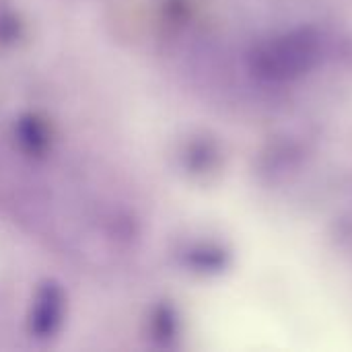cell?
Listing matches in <instances>:
<instances>
[{"instance_id":"7","label":"cell","mask_w":352,"mask_h":352,"mask_svg":"<svg viewBox=\"0 0 352 352\" xmlns=\"http://www.w3.org/2000/svg\"><path fill=\"white\" fill-rule=\"evenodd\" d=\"M25 25L19 12L8 4L6 0H0V43L2 45H14L23 39Z\"/></svg>"},{"instance_id":"1","label":"cell","mask_w":352,"mask_h":352,"mask_svg":"<svg viewBox=\"0 0 352 352\" xmlns=\"http://www.w3.org/2000/svg\"><path fill=\"white\" fill-rule=\"evenodd\" d=\"M322 56L316 29L299 27L262 41L250 56V68L264 80L285 82L307 74Z\"/></svg>"},{"instance_id":"5","label":"cell","mask_w":352,"mask_h":352,"mask_svg":"<svg viewBox=\"0 0 352 352\" xmlns=\"http://www.w3.org/2000/svg\"><path fill=\"white\" fill-rule=\"evenodd\" d=\"M179 326L182 322L175 305H171L169 301H161L157 307H153L148 318V332L159 346H173L179 338Z\"/></svg>"},{"instance_id":"4","label":"cell","mask_w":352,"mask_h":352,"mask_svg":"<svg viewBox=\"0 0 352 352\" xmlns=\"http://www.w3.org/2000/svg\"><path fill=\"white\" fill-rule=\"evenodd\" d=\"M14 136L29 157H43L50 148V128L35 113H25L14 124Z\"/></svg>"},{"instance_id":"6","label":"cell","mask_w":352,"mask_h":352,"mask_svg":"<svg viewBox=\"0 0 352 352\" xmlns=\"http://www.w3.org/2000/svg\"><path fill=\"white\" fill-rule=\"evenodd\" d=\"M219 161V148L210 138H196L184 151V165L190 173H208Z\"/></svg>"},{"instance_id":"2","label":"cell","mask_w":352,"mask_h":352,"mask_svg":"<svg viewBox=\"0 0 352 352\" xmlns=\"http://www.w3.org/2000/svg\"><path fill=\"white\" fill-rule=\"evenodd\" d=\"M64 314H66V293L62 285L54 278L43 280L29 307L27 328L31 338L35 340H52L64 326Z\"/></svg>"},{"instance_id":"3","label":"cell","mask_w":352,"mask_h":352,"mask_svg":"<svg viewBox=\"0 0 352 352\" xmlns=\"http://www.w3.org/2000/svg\"><path fill=\"white\" fill-rule=\"evenodd\" d=\"M175 258L186 270L206 276L221 274L231 264L229 250L217 241H190L175 252Z\"/></svg>"}]
</instances>
